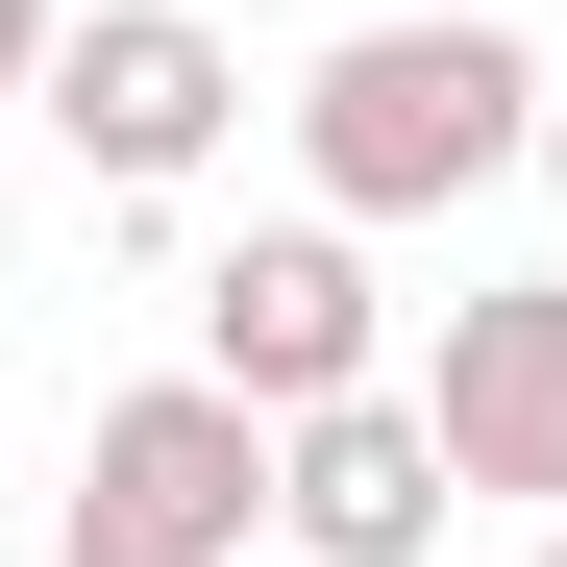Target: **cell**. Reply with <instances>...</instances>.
Returning a JSON list of instances; mask_svg holds the SVG:
<instances>
[{
  "label": "cell",
  "mask_w": 567,
  "mask_h": 567,
  "mask_svg": "<svg viewBox=\"0 0 567 567\" xmlns=\"http://www.w3.org/2000/svg\"><path fill=\"white\" fill-rule=\"evenodd\" d=\"M247 518H271V420L223 395V370L100 395V444H74V494H50L74 567H247Z\"/></svg>",
  "instance_id": "obj_2"
},
{
  "label": "cell",
  "mask_w": 567,
  "mask_h": 567,
  "mask_svg": "<svg viewBox=\"0 0 567 567\" xmlns=\"http://www.w3.org/2000/svg\"><path fill=\"white\" fill-rule=\"evenodd\" d=\"M50 124H74L100 198H173V173H223V124H247V25L223 0H74L50 25Z\"/></svg>",
  "instance_id": "obj_3"
},
{
  "label": "cell",
  "mask_w": 567,
  "mask_h": 567,
  "mask_svg": "<svg viewBox=\"0 0 567 567\" xmlns=\"http://www.w3.org/2000/svg\"><path fill=\"white\" fill-rule=\"evenodd\" d=\"M50 25H74V0H0V124L50 100Z\"/></svg>",
  "instance_id": "obj_7"
},
{
  "label": "cell",
  "mask_w": 567,
  "mask_h": 567,
  "mask_svg": "<svg viewBox=\"0 0 567 567\" xmlns=\"http://www.w3.org/2000/svg\"><path fill=\"white\" fill-rule=\"evenodd\" d=\"M543 198H567V100H543Z\"/></svg>",
  "instance_id": "obj_9"
},
{
  "label": "cell",
  "mask_w": 567,
  "mask_h": 567,
  "mask_svg": "<svg viewBox=\"0 0 567 567\" xmlns=\"http://www.w3.org/2000/svg\"><path fill=\"white\" fill-rule=\"evenodd\" d=\"M198 370H223L247 420L370 395V223H247V247L198 271Z\"/></svg>",
  "instance_id": "obj_4"
},
{
  "label": "cell",
  "mask_w": 567,
  "mask_h": 567,
  "mask_svg": "<svg viewBox=\"0 0 567 567\" xmlns=\"http://www.w3.org/2000/svg\"><path fill=\"white\" fill-rule=\"evenodd\" d=\"M223 25H370V0H223Z\"/></svg>",
  "instance_id": "obj_8"
},
{
  "label": "cell",
  "mask_w": 567,
  "mask_h": 567,
  "mask_svg": "<svg viewBox=\"0 0 567 567\" xmlns=\"http://www.w3.org/2000/svg\"><path fill=\"white\" fill-rule=\"evenodd\" d=\"M543 100L567 74L518 25H321L297 173H321V223H444V198H494V173H543Z\"/></svg>",
  "instance_id": "obj_1"
},
{
  "label": "cell",
  "mask_w": 567,
  "mask_h": 567,
  "mask_svg": "<svg viewBox=\"0 0 567 567\" xmlns=\"http://www.w3.org/2000/svg\"><path fill=\"white\" fill-rule=\"evenodd\" d=\"M543 567H567V518H543Z\"/></svg>",
  "instance_id": "obj_10"
},
{
  "label": "cell",
  "mask_w": 567,
  "mask_h": 567,
  "mask_svg": "<svg viewBox=\"0 0 567 567\" xmlns=\"http://www.w3.org/2000/svg\"><path fill=\"white\" fill-rule=\"evenodd\" d=\"M444 494H468V468H444V420L395 395V370H370V395H321V420H271V518H297L321 567H420Z\"/></svg>",
  "instance_id": "obj_6"
},
{
  "label": "cell",
  "mask_w": 567,
  "mask_h": 567,
  "mask_svg": "<svg viewBox=\"0 0 567 567\" xmlns=\"http://www.w3.org/2000/svg\"><path fill=\"white\" fill-rule=\"evenodd\" d=\"M420 420H444V468H468V494H543V518H567V271H494V297H444Z\"/></svg>",
  "instance_id": "obj_5"
}]
</instances>
